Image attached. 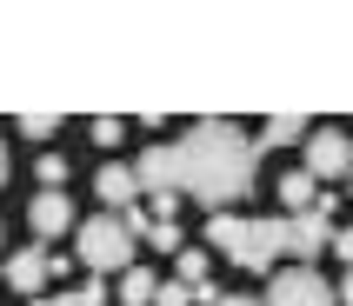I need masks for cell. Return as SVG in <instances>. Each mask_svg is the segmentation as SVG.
I'll return each instance as SVG.
<instances>
[{"label":"cell","instance_id":"1","mask_svg":"<svg viewBox=\"0 0 353 306\" xmlns=\"http://www.w3.org/2000/svg\"><path fill=\"white\" fill-rule=\"evenodd\" d=\"M174 153H180V193H194L207 213H234V200L254 193L260 147L234 120H194Z\"/></svg>","mask_w":353,"mask_h":306},{"label":"cell","instance_id":"2","mask_svg":"<svg viewBox=\"0 0 353 306\" xmlns=\"http://www.w3.org/2000/svg\"><path fill=\"white\" fill-rule=\"evenodd\" d=\"M74 247H80V267H94V273H127V267H134V233L120 227V213L80 220Z\"/></svg>","mask_w":353,"mask_h":306},{"label":"cell","instance_id":"3","mask_svg":"<svg viewBox=\"0 0 353 306\" xmlns=\"http://www.w3.org/2000/svg\"><path fill=\"white\" fill-rule=\"evenodd\" d=\"M260 306H340V300H334V287H327L314 267H287V273L267 280V300Z\"/></svg>","mask_w":353,"mask_h":306},{"label":"cell","instance_id":"4","mask_svg":"<svg viewBox=\"0 0 353 306\" xmlns=\"http://www.w3.org/2000/svg\"><path fill=\"white\" fill-rule=\"evenodd\" d=\"M327 233H334V220L327 213H280V253H294V267H307L314 253H327Z\"/></svg>","mask_w":353,"mask_h":306},{"label":"cell","instance_id":"5","mask_svg":"<svg viewBox=\"0 0 353 306\" xmlns=\"http://www.w3.org/2000/svg\"><path fill=\"white\" fill-rule=\"evenodd\" d=\"M307 173L314 180H347L353 173V134H307Z\"/></svg>","mask_w":353,"mask_h":306},{"label":"cell","instance_id":"6","mask_svg":"<svg viewBox=\"0 0 353 306\" xmlns=\"http://www.w3.org/2000/svg\"><path fill=\"white\" fill-rule=\"evenodd\" d=\"M274 260H280V213H267V220H247V247H240L234 267H247V273H274Z\"/></svg>","mask_w":353,"mask_h":306},{"label":"cell","instance_id":"7","mask_svg":"<svg viewBox=\"0 0 353 306\" xmlns=\"http://www.w3.org/2000/svg\"><path fill=\"white\" fill-rule=\"evenodd\" d=\"M27 227H34L40 240H60V233H74V200H67V193H47V187H40L34 200H27Z\"/></svg>","mask_w":353,"mask_h":306},{"label":"cell","instance_id":"8","mask_svg":"<svg viewBox=\"0 0 353 306\" xmlns=\"http://www.w3.org/2000/svg\"><path fill=\"white\" fill-rule=\"evenodd\" d=\"M134 180H140V193H180V153L174 147H147L134 160Z\"/></svg>","mask_w":353,"mask_h":306},{"label":"cell","instance_id":"9","mask_svg":"<svg viewBox=\"0 0 353 306\" xmlns=\"http://www.w3.org/2000/svg\"><path fill=\"white\" fill-rule=\"evenodd\" d=\"M54 280V253H40V247H20L14 260H7V287L14 293H40Z\"/></svg>","mask_w":353,"mask_h":306},{"label":"cell","instance_id":"10","mask_svg":"<svg viewBox=\"0 0 353 306\" xmlns=\"http://www.w3.org/2000/svg\"><path fill=\"white\" fill-rule=\"evenodd\" d=\"M94 193L100 200H107V207H134V193H140V180H134V167H127V160H107V167L94 173Z\"/></svg>","mask_w":353,"mask_h":306},{"label":"cell","instance_id":"11","mask_svg":"<svg viewBox=\"0 0 353 306\" xmlns=\"http://www.w3.org/2000/svg\"><path fill=\"white\" fill-rule=\"evenodd\" d=\"M207 240H214L227 260H240V247H247V220H240V213H207Z\"/></svg>","mask_w":353,"mask_h":306},{"label":"cell","instance_id":"12","mask_svg":"<svg viewBox=\"0 0 353 306\" xmlns=\"http://www.w3.org/2000/svg\"><path fill=\"white\" fill-rule=\"evenodd\" d=\"M274 187H280V213H307L320 200V180H314V173H287V180H274Z\"/></svg>","mask_w":353,"mask_h":306},{"label":"cell","instance_id":"13","mask_svg":"<svg viewBox=\"0 0 353 306\" xmlns=\"http://www.w3.org/2000/svg\"><path fill=\"white\" fill-rule=\"evenodd\" d=\"M307 134H314V127H307L300 114H274L267 127H260V140H254V147H294V140H307Z\"/></svg>","mask_w":353,"mask_h":306},{"label":"cell","instance_id":"14","mask_svg":"<svg viewBox=\"0 0 353 306\" xmlns=\"http://www.w3.org/2000/svg\"><path fill=\"white\" fill-rule=\"evenodd\" d=\"M34 306H107V287L100 280H80L74 293H40Z\"/></svg>","mask_w":353,"mask_h":306},{"label":"cell","instance_id":"15","mask_svg":"<svg viewBox=\"0 0 353 306\" xmlns=\"http://www.w3.org/2000/svg\"><path fill=\"white\" fill-rule=\"evenodd\" d=\"M154 287H160V280H154L147 267H127V280H120V300H127V306H154Z\"/></svg>","mask_w":353,"mask_h":306},{"label":"cell","instance_id":"16","mask_svg":"<svg viewBox=\"0 0 353 306\" xmlns=\"http://www.w3.org/2000/svg\"><path fill=\"white\" fill-rule=\"evenodd\" d=\"M174 260H180V287H207V253H194V247H180Z\"/></svg>","mask_w":353,"mask_h":306},{"label":"cell","instance_id":"17","mask_svg":"<svg viewBox=\"0 0 353 306\" xmlns=\"http://www.w3.org/2000/svg\"><path fill=\"white\" fill-rule=\"evenodd\" d=\"M147 240H154L160 253H180V247H187V233H180L174 220H154V227H147Z\"/></svg>","mask_w":353,"mask_h":306},{"label":"cell","instance_id":"18","mask_svg":"<svg viewBox=\"0 0 353 306\" xmlns=\"http://www.w3.org/2000/svg\"><path fill=\"white\" fill-rule=\"evenodd\" d=\"M40 187H47V193H60V180H67V160H60V153H40Z\"/></svg>","mask_w":353,"mask_h":306},{"label":"cell","instance_id":"19","mask_svg":"<svg viewBox=\"0 0 353 306\" xmlns=\"http://www.w3.org/2000/svg\"><path fill=\"white\" fill-rule=\"evenodd\" d=\"M154 306H194V293L180 287V280H160V287H154Z\"/></svg>","mask_w":353,"mask_h":306},{"label":"cell","instance_id":"20","mask_svg":"<svg viewBox=\"0 0 353 306\" xmlns=\"http://www.w3.org/2000/svg\"><path fill=\"white\" fill-rule=\"evenodd\" d=\"M327 253H340V267H353V220L327 233Z\"/></svg>","mask_w":353,"mask_h":306},{"label":"cell","instance_id":"21","mask_svg":"<svg viewBox=\"0 0 353 306\" xmlns=\"http://www.w3.org/2000/svg\"><path fill=\"white\" fill-rule=\"evenodd\" d=\"M120 227L134 233V240H147V227H154V213H147V207H127V213H120Z\"/></svg>","mask_w":353,"mask_h":306},{"label":"cell","instance_id":"22","mask_svg":"<svg viewBox=\"0 0 353 306\" xmlns=\"http://www.w3.org/2000/svg\"><path fill=\"white\" fill-rule=\"evenodd\" d=\"M94 140L100 147H120V140H127V120H94Z\"/></svg>","mask_w":353,"mask_h":306},{"label":"cell","instance_id":"23","mask_svg":"<svg viewBox=\"0 0 353 306\" xmlns=\"http://www.w3.org/2000/svg\"><path fill=\"white\" fill-rule=\"evenodd\" d=\"M54 127H60L54 114H20V134H54Z\"/></svg>","mask_w":353,"mask_h":306},{"label":"cell","instance_id":"24","mask_svg":"<svg viewBox=\"0 0 353 306\" xmlns=\"http://www.w3.org/2000/svg\"><path fill=\"white\" fill-rule=\"evenodd\" d=\"M147 213H154V220H174V213H180V193H154V207H147Z\"/></svg>","mask_w":353,"mask_h":306},{"label":"cell","instance_id":"25","mask_svg":"<svg viewBox=\"0 0 353 306\" xmlns=\"http://www.w3.org/2000/svg\"><path fill=\"white\" fill-rule=\"evenodd\" d=\"M214 306H260V300H247V293H220Z\"/></svg>","mask_w":353,"mask_h":306},{"label":"cell","instance_id":"26","mask_svg":"<svg viewBox=\"0 0 353 306\" xmlns=\"http://www.w3.org/2000/svg\"><path fill=\"white\" fill-rule=\"evenodd\" d=\"M334 300H347V306H353V267H347V280H340V293H334Z\"/></svg>","mask_w":353,"mask_h":306},{"label":"cell","instance_id":"27","mask_svg":"<svg viewBox=\"0 0 353 306\" xmlns=\"http://www.w3.org/2000/svg\"><path fill=\"white\" fill-rule=\"evenodd\" d=\"M7 167H14V160H7V140H0V187H7Z\"/></svg>","mask_w":353,"mask_h":306},{"label":"cell","instance_id":"28","mask_svg":"<svg viewBox=\"0 0 353 306\" xmlns=\"http://www.w3.org/2000/svg\"><path fill=\"white\" fill-rule=\"evenodd\" d=\"M347 180H353V173H347Z\"/></svg>","mask_w":353,"mask_h":306}]
</instances>
